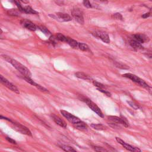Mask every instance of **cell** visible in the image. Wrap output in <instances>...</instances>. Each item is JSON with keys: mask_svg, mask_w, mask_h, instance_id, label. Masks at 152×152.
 Here are the masks:
<instances>
[{"mask_svg": "<svg viewBox=\"0 0 152 152\" xmlns=\"http://www.w3.org/2000/svg\"><path fill=\"white\" fill-rule=\"evenodd\" d=\"M130 44L132 48L136 49H141L143 48L142 44L137 41V40H135V39L131 40L130 42Z\"/></svg>", "mask_w": 152, "mask_h": 152, "instance_id": "e0dca14e", "label": "cell"}, {"mask_svg": "<svg viewBox=\"0 0 152 152\" xmlns=\"http://www.w3.org/2000/svg\"><path fill=\"white\" fill-rule=\"evenodd\" d=\"M116 140L117 141V142L118 143L121 144L125 149H126L130 151H141L140 149H139L137 147H133L131 145H130L127 143H126L125 142H124L122 140H121V138H120L118 137H116Z\"/></svg>", "mask_w": 152, "mask_h": 152, "instance_id": "8fae6325", "label": "cell"}, {"mask_svg": "<svg viewBox=\"0 0 152 152\" xmlns=\"http://www.w3.org/2000/svg\"><path fill=\"white\" fill-rule=\"evenodd\" d=\"M93 84L95 86L99 88H105V86L103 84L100 83L99 82H97L96 81H93Z\"/></svg>", "mask_w": 152, "mask_h": 152, "instance_id": "83f0119b", "label": "cell"}, {"mask_svg": "<svg viewBox=\"0 0 152 152\" xmlns=\"http://www.w3.org/2000/svg\"><path fill=\"white\" fill-rule=\"evenodd\" d=\"M13 1H14V2L15 3V4H16V5L17 6V7H18L19 10L20 11H21V12H24V11H23V7L21 5L19 0H13Z\"/></svg>", "mask_w": 152, "mask_h": 152, "instance_id": "f1b7e54d", "label": "cell"}, {"mask_svg": "<svg viewBox=\"0 0 152 152\" xmlns=\"http://www.w3.org/2000/svg\"><path fill=\"white\" fill-rule=\"evenodd\" d=\"M0 83H2L4 86L7 87L8 89L15 92L17 94H20L19 88L12 83L10 82L7 79H6L2 75L0 74Z\"/></svg>", "mask_w": 152, "mask_h": 152, "instance_id": "277c9868", "label": "cell"}, {"mask_svg": "<svg viewBox=\"0 0 152 152\" xmlns=\"http://www.w3.org/2000/svg\"><path fill=\"white\" fill-rule=\"evenodd\" d=\"M52 118H53V120H54V121L58 125H59L60 126H61V127L62 128H64L66 129L67 127V124L66 123V122L62 120L60 117H59L58 116H57L55 115H54V114H53V115H52Z\"/></svg>", "mask_w": 152, "mask_h": 152, "instance_id": "7c38bea8", "label": "cell"}, {"mask_svg": "<svg viewBox=\"0 0 152 152\" xmlns=\"http://www.w3.org/2000/svg\"><path fill=\"white\" fill-rule=\"evenodd\" d=\"M112 18L114 19H116V20H122L123 19L122 18V16L120 14V13H115V14H113L112 15Z\"/></svg>", "mask_w": 152, "mask_h": 152, "instance_id": "4dcf8cb0", "label": "cell"}, {"mask_svg": "<svg viewBox=\"0 0 152 152\" xmlns=\"http://www.w3.org/2000/svg\"><path fill=\"white\" fill-rule=\"evenodd\" d=\"M19 10L16 9H11L7 11V13L10 16H19Z\"/></svg>", "mask_w": 152, "mask_h": 152, "instance_id": "44dd1931", "label": "cell"}, {"mask_svg": "<svg viewBox=\"0 0 152 152\" xmlns=\"http://www.w3.org/2000/svg\"><path fill=\"white\" fill-rule=\"evenodd\" d=\"M150 15H151V12H147V13H145V14L143 15L142 17L143 18H144V19H146V18L150 17Z\"/></svg>", "mask_w": 152, "mask_h": 152, "instance_id": "74e56055", "label": "cell"}, {"mask_svg": "<svg viewBox=\"0 0 152 152\" xmlns=\"http://www.w3.org/2000/svg\"><path fill=\"white\" fill-rule=\"evenodd\" d=\"M134 38L135 40H137L141 44L149 41V37L144 34H136L134 35Z\"/></svg>", "mask_w": 152, "mask_h": 152, "instance_id": "5bb4252c", "label": "cell"}, {"mask_svg": "<svg viewBox=\"0 0 152 152\" xmlns=\"http://www.w3.org/2000/svg\"><path fill=\"white\" fill-rule=\"evenodd\" d=\"M23 79H24L25 81H26V82L29 83V84H32V85H33V86H35V87L37 85V83H35V82L30 77H27V76L23 75Z\"/></svg>", "mask_w": 152, "mask_h": 152, "instance_id": "603a6c76", "label": "cell"}, {"mask_svg": "<svg viewBox=\"0 0 152 152\" xmlns=\"http://www.w3.org/2000/svg\"><path fill=\"white\" fill-rule=\"evenodd\" d=\"M94 36L99 38L101 40H102L104 42L106 43V44H109L110 43V39H109V37L108 36V35L105 33V32H93L92 33Z\"/></svg>", "mask_w": 152, "mask_h": 152, "instance_id": "9c48e42d", "label": "cell"}, {"mask_svg": "<svg viewBox=\"0 0 152 152\" xmlns=\"http://www.w3.org/2000/svg\"><path fill=\"white\" fill-rule=\"evenodd\" d=\"M0 120H6V121H9V122H12V121H11L10 119H9V118L4 117V116H3V115H0Z\"/></svg>", "mask_w": 152, "mask_h": 152, "instance_id": "8d00e7d4", "label": "cell"}, {"mask_svg": "<svg viewBox=\"0 0 152 152\" xmlns=\"http://www.w3.org/2000/svg\"><path fill=\"white\" fill-rule=\"evenodd\" d=\"M75 75L77 77V78L81 79H83L85 80H92V78L90 77L89 75H88L87 74H86L82 72H77L75 73Z\"/></svg>", "mask_w": 152, "mask_h": 152, "instance_id": "2e32d148", "label": "cell"}, {"mask_svg": "<svg viewBox=\"0 0 152 152\" xmlns=\"http://www.w3.org/2000/svg\"><path fill=\"white\" fill-rule=\"evenodd\" d=\"M83 5H84L86 7H87V8H92V5H91V3H90V1H89V0H83Z\"/></svg>", "mask_w": 152, "mask_h": 152, "instance_id": "d6a6232c", "label": "cell"}, {"mask_svg": "<svg viewBox=\"0 0 152 152\" xmlns=\"http://www.w3.org/2000/svg\"><path fill=\"white\" fill-rule=\"evenodd\" d=\"M67 43H68L70 46H71L73 48H78V44L79 42H77L76 41L71 39L70 37H67Z\"/></svg>", "mask_w": 152, "mask_h": 152, "instance_id": "ac0fdd59", "label": "cell"}, {"mask_svg": "<svg viewBox=\"0 0 152 152\" xmlns=\"http://www.w3.org/2000/svg\"><path fill=\"white\" fill-rule=\"evenodd\" d=\"M20 23L24 28H26L27 29L30 30L31 31H35L37 29V27L33 23L27 19H23L21 20Z\"/></svg>", "mask_w": 152, "mask_h": 152, "instance_id": "30bf717a", "label": "cell"}, {"mask_svg": "<svg viewBox=\"0 0 152 152\" xmlns=\"http://www.w3.org/2000/svg\"><path fill=\"white\" fill-rule=\"evenodd\" d=\"M115 66L117 67L118 68H122V69H129V67L128 66H126L125 65H123L122 64H120V63L117 62H115Z\"/></svg>", "mask_w": 152, "mask_h": 152, "instance_id": "1f68e13d", "label": "cell"}, {"mask_svg": "<svg viewBox=\"0 0 152 152\" xmlns=\"http://www.w3.org/2000/svg\"><path fill=\"white\" fill-rule=\"evenodd\" d=\"M100 1H105V0H100Z\"/></svg>", "mask_w": 152, "mask_h": 152, "instance_id": "ab89813d", "label": "cell"}, {"mask_svg": "<svg viewBox=\"0 0 152 152\" xmlns=\"http://www.w3.org/2000/svg\"><path fill=\"white\" fill-rule=\"evenodd\" d=\"M71 15L74 18L75 21H77L79 23H80V24H84V18L83 16V12L80 9L75 8V9L72 10Z\"/></svg>", "mask_w": 152, "mask_h": 152, "instance_id": "8992f818", "label": "cell"}, {"mask_svg": "<svg viewBox=\"0 0 152 152\" xmlns=\"http://www.w3.org/2000/svg\"><path fill=\"white\" fill-rule=\"evenodd\" d=\"M93 149H94V150H95V151H107V150H106L105 149H104V148H103V147H102L94 146V147H93Z\"/></svg>", "mask_w": 152, "mask_h": 152, "instance_id": "e575fe53", "label": "cell"}, {"mask_svg": "<svg viewBox=\"0 0 152 152\" xmlns=\"http://www.w3.org/2000/svg\"><path fill=\"white\" fill-rule=\"evenodd\" d=\"M36 87L37 88L38 90L40 91H41V92H44V93H49V91H48V90L46 89V88L44 87L43 86H41L40 84H37V85L36 86Z\"/></svg>", "mask_w": 152, "mask_h": 152, "instance_id": "4316f807", "label": "cell"}, {"mask_svg": "<svg viewBox=\"0 0 152 152\" xmlns=\"http://www.w3.org/2000/svg\"><path fill=\"white\" fill-rule=\"evenodd\" d=\"M11 123L13 125H15L16 129H17L18 131H20V133H21L22 134H26V135H29V136L32 135L31 131L29 130V129L28 128L26 127V126H25L21 125L20 123H18V122H13L12 121Z\"/></svg>", "mask_w": 152, "mask_h": 152, "instance_id": "ba28073f", "label": "cell"}, {"mask_svg": "<svg viewBox=\"0 0 152 152\" xmlns=\"http://www.w3.org/2000/svg\"><path fill=\"white\" fill-rule=\"evenodd\" d=\"M6 140H7L8 142H10V143L14 144H17L15 140H13V139H12L11 138H10V137H6Z\"/></svg>", "mask_w": 152, "mask_h": 152, "instance_id": "d590c367", "label": "cell"}, {"mask_svg": "<svg viewBox=\"0 0 152 152\" xmlns=\"http://www.w3.org/2000/svg\"><path fill=\"white\" fill-rule=\"evenodd\" d=\"M83 99L84 100V102L87 105V106L89 107L93 111H94L96 114H97L99 117H102V118L104 117V115L102 111L100 110V109L97 106L96 104L92 102V101L89 99L84 98Z\"/></svg>", "mask_w": 152, "mask_h": 152, "instance_id": "3957f363", "label": "cell"}, {"mask_svg": "<svg viewBox=\"0 0 152 152\" xmlns=\"http://www.w3.org/2000/svg\"><path fill=\"white\" fill-rule=\"evenodd\" d=\"M56 37L57 38V39L59 41H61V42H67V37L65 36L64 35H63L62 34L60 33H58L56 35Z\"/></svg>", "mask_w": 152, "mask_h": 152, "instance_id": "d4e9b609", "label": "cell"}, {"mask_svg": "<svg viewBox=\"0 0 152 152\" xmlns=\"http://www.w3.org/2000/svg\"><path fill=\"white\" fill-rule=\"evenodd\" d=\"M74 126L76 129H78V130H85L88 127L87 125L85 122H83L82 121H80L78 122L77 123L74 124Z\"/></svg>", "mask_w": 152, "mask_h": 152, "instance_id": "9a60e30c", "label": "cell"}, {"mask_svg": "<svg viewBox=\"0 0 152 152\" xmlns=\"http://www.w3.org/2000/svg\"><path fill=\"white\" fill-rule=\"evenodd\" d=\"M78 48H79L80 50H83V51H88L89 50V47L88 46L85 44L83 43H79L78 44Z\"/></svg>", "mask_w": 152, "mask_h": 152, "instance_id": "7402d4cb", "label": "cell"}, {"mask_svg": "<svg viewBox=\"0 0 152 152\" xmlns=\"http://www.w3.org/2000/svg\"><path fill=\"white\" fill-rule=\"evenodd\" d=\"M122 76L124 77L128 78V79L131 80L133 82H134L136 83H138V84H140L142 87L146 88L147 91H151V87L145 82L144 80H142L140 78H139L138 76H137L134 74H131V73H125V74H123Z\"/></svg>", "mask_w": 152, "mask_h": 152, "instance_id": "7a4b0ae2", "label": "cell"}, {"mask_svg": "<svg viewBox=\"0 0 152 152\" xmlns=\"http://www.w3.org/2000/svg\"><path fill=\"white\" fill-rule=\"evenodd\" d=\"M2 33H3V30H2L1 29H0V35L2 34Z\"/></svg>", "mask_w": 152, "mask_h": 152, "instance_id": "f35d334b", "label": "cell"}, {"mask_svg": "<svg viewBox=\"0 0 152 152\" xmlns=\"http://www.w3.org/2000/svg\"><path fill=\"white\" fill-rule=\"evenodd\" d=\"M59 147L61 149H62L63 150H64L66 151H76V150L74 149L72 147H70L68 146L61 144L59 146Z\"/></svg>", "mask_w": 152, "mask_h": 152, "instance_id": "cb8c5ba5", "label": "cell"}, {"mask_svg": "<svg viewBox=\"0 0 152 152\" xmlns=\"http://www.w3.org/2000/svg\"><path fill=\"white\" fill-rule=\"evenodd\" d=\"M37 29H39L42 32H43L45 35H47V36H49V35H51V33H50L49 32V30L46 28L44 26H38L37 27Z\"/></svg>", "mask_w": 152, "mask_h": 152, "instance_id": "484cf974", "label": "cell"}, {"mask_svg": "<svg viewBox=\"0 0 152 152\" xmlns=\"http://www.w3.org/2000/svg\"><path fill=\"white\" fill-rule=\"evenodd\" d=\"M127 103L130 105V106H131L133 109H134L135 110L138 109L139 108H140V106H138V105L135 104L133 102H131V101H127Z\"/></svg>", "mask_w": 152, "mask_h": 152, "instance_id": "f546056e", "label": "cell"}, {"mask_svg": "<svg viewBox=\"0 0 152 152\" xmlns=\"http://www.w3.org/2000/svg\"><path fill=\"white\" fill-rule=\"evenodd\" d=\"M97 90H98L99 92H102V93L105 94V95H106L107 96H108V97H111V93L110 92L106 91L104 90V88H97Z\"/></svg>", "mask_w": 152, "mask_h": 152, "instance_id": "836d02e7", "label": "cell"}, {"mask_svg": "<svg viewBox=\"0 0 152 152\" xmlns=\"http://www.w3.org/2000/svg\"><path fill=\"white\" fill-rule=\"evenodd\" d=\"M56 16L58 19H60L61 21H69L72 20L71 16L69 15L67 13H64V12H57L56 14Z\"/></svg>", "mask_w": 152, "mask_h": 152, "instance_id": "4fadbf2b", "label": "cell"}, {"mask_svg": "<svg viewBox=\"0 0 152 152\" xmlns=\"http://www.w3.org/2000/svg\"><path fill=\"white\" fill-rule=\"evenodd\" d=\"M91 127H92L95 130L99 131H102L106 130V126L101 124H92L91 125Z\"/></svg>", "mask_w": 152, "mask_h": 152, "instance_id": "ffe728a7", "label": "cell"}, {"mask_svg": "<svg viewBox=\"0 0 152 152\" xmlns=\"http://www.w3.org/2000/svg\"><path fill=\"white\" fill-rule=\"evenodd\" d=\"M3 58L7 61L8 62L10 63V64L13 66L17 70H18L23 75L27 76V77H31L32 74L30 71V70L21 64V63L18 62L17 61L11 58V57L6 55H3Z\"/></svg>", "mask_w": 152, "mask_h": 152, "instance_id": "6da1fadb", "label": "cell"}, {"mask_svg": "<svg viewBox=\"0 0 152 152\" xmlns=\"http://www.w3.org/2000/svg\"><path fill=\"white\" fill-rule=\"evenodd\" d=\"M150 1H151V0H150Z\"/></svg>", "mask_w": 152, "mask_h": 152, "instance_id": "60d3db41", "label": "cell"}, {"mask_svg": "<svg viewBox=\"0 0 152 152\" xmlns=\"http://www.w3.org/2000/svg\"><path fill=\"white\" fill-rule=\"evenodd\" d=\"M61 113L62 115L64 116L70 122L72 123L73 125L81 121L78 117L72 115L71 113H69L68 112H67L66 111L61 110Z\"/></svg>", "mask_w": 152, "mask_h": 152, "instance_id": "52a82bcc", "label": "cell"}, {"mask_svg": "<svg viewBox=\"0 0 152 152\" xmlns=\"http://www.w3.org/2000/svg\"><path fill=\"white\" fill-rule=\"evenodd\" d=\"M108 118L109 120L112 121L114 123L122 124L125 127H128L129 126V122L128 120L123 116H121L120 117L116 116H109Z\"/></svg>", "mask_w": 152, "mask_h": 152, "instance_id": "5b68a950", "label": "cell"}, {"mask_svg": "<svg viewBox=\"0 0 152 152\" xmlns=\"http://www.w3.org/2000/svg\"><path fill=\"white\" fill-rule=\"evenodd\" d=\"M23 11L25 13L27 14H32V15H37L38 14V12L33 10L32 8H31L29 6H26L23 7Z\"/></svg>", "mask_w": 152, "mask_h": 152, "instance_id": "d6986e66", "label": "cell"}]
</instances>
